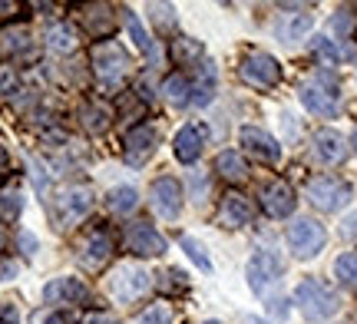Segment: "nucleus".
<instances>
[{"label": "nucleus", "mask_w": 357, "mask_h": 324, "mask_svg": "<svg viewBox=\"0 0 357 324\" xmlns=\"http://www.w3.org/2000/svg\"><path fill=\"white\" fill-rule=\"evenodd\" d=\"M30 47H33V37H30L26 26L10 24L0 30V53H3V56H24Z\"/></svg>", "instance_id": "393cba45"}, {"label": "nucleus", "mask_w": 357, "mask_h": 324, "mask_svg": "<svg viewBox=\"0 0 357 324\" xmlns=\"http://www.w3.org/2000/svg\"><path fill=\"white\" fill-rule=\"evenodd\" d=\"M155 149H159V132L153 126H132L126 132V139H123V159H126L129 166H146L149 159L155 156Z\"/></svg>", "instance_id": "4468645a"}, {"label": "nucleus", "mask_w": 357, "mask_h": 324, "mask_svg": "<svg viewBox=\"0 0 357 324\" xmlns=\"http://www.w3.org/2000/svg\"><path fill=\"white\" fill-rule=\"evenodd\" d=\"M7 172H10V156H7V149L0 146V179H3Z\"/></svg>", "instance_id": "de8ad7c7"}, {"label": "nucleus", "mask_w": 357, "mask_h": 324, "mask_svg": "<svg viewBox=\"0 0 357 324\" xmlns=\"http://www.w3.org/2000/svg\"><path fill=\"white\" fill-rule=\"evenodd\" d=\"M294 304L305 314L307 321H331L334 314L341 311V298L331 285H324L318 278H305L294 288Z\"/></svg>", "instance_id": "20e7f679"}, {"label": "nucleus", "mask_w": 357, "mask_h": 324, "mask_svg": "<svg viewBox=\"0 0 357 324\" xmlns=\"http://www.w3.org/2000/svg\"><path fill=\"white\" fill-rule=\"evenodd\" d=\"M215 222L222 229H245V225L255 222V202H252L248 195L229 189V192L222 195V202H218Z\"/></svg>", "instance_id": "ddd939ff"}, {"label": "nucleus", "mask_w": 357, "mask_h": 324, "mask_svg": "<svg viewBox=\"0 0 357 324\" xmlns=\"http://www.w3.org/2000/svg\"><path fill=\"white\" fill-rule=\"evenodd\" d=\"M162 96H166V103H172V106H192L189 73H172V77L162 83Z\"/></svg>", "instance_id": "cd10ccee"}, {"label": "nucleus", "mask_w": 357, "mask_h": 324, "mask_svg": "<svg viewBox=\"0 0 357 324\" xmlns=\"http://www.w3.org/2000/svg\"><path fill=\"white\" fill-rule=\"evenodd\" d=\"M314 53H318V56L328 66H337V60H341V50H337V47H334L328 37H318V40H314Z\"/></svg>", "instance_id": "c9c22d12"}, {"label": "nucleus", "mask_w": 357, "mask_h": 324, "mask_svg": "<svg viewBox=\"0 0 357 324\" xmlns=\"http://www.w3.org/2000/svg\"><path fill=\"white\" fill-rule=\"evenodd\" d=\"M149 199H153V212L166 222H176L182 215V208H185V192H182V185L172 176L155 179L153 189H149Z\"/></svg>", "instance_id": "f8f14e48"}, {"label": "nucleus", "mask_w": 357, "mask_h": 324, "mask_svg": "<svg viewBox=\"0 0 357 324\" xmlns=\"http://www.w3.org/2000/svg\"><path fill=\"white\" fill-rule=\"evenodd\" d=\"M334 278H337L344 288L357 291V252H344V255H337V261H334Z\"/></svg>", "instance_id": "7c9ffc66"}, {"label": "nucleus", "mask_w": 357, "mask_h": 324, "mask_svg": "<svg viewBox=\"0 0 357 324\" xmlns=\"http://www.w3.org/2000/svg\"><path fill=\"white\" fill-rule=\"evenodd\" d=\"M106 291H109V298L116 304H136L153 291V272L142 268L139 261H123L106 278Z\"/></svg>", "instance_id": "7ed1b4c3"}, {"label": "nucleus", "mask_w": 357, "mask_h": 324, "mask_svg": "<svg viewBox=\"0 0 357 324\" xmlns=\"http://www.w3.org/2000/svg\"><path fill=\"white\" fill-rule=\"evenodd\" d=\"M261 208H265V215H271V219H288L294 212V206H298V195H294V189L288 185L284 179H271L261 185Z\"/></svg>", "instance_id": "dca6fc26"}, {"label": "nucleus", "mask_w": 357, "mask_h": 324, "mask_svg": "<svg viewBox=\"0 0 357 324\" xmlns=\"http://www.w3.org/2000/svg\"><path fill=\"white\" fill-rule=\"evenodd\" d=\"M242 324H268V321H265V318H258V314H245Z\"/></svg>", "instance_id": "09e8293b"}, {"label": "nucleus", "mask_w": 357, "mask_h": 324, "mask_svg": "<svg viewBox=\"0 0 357 324\" xmlns=\"http://www.w3.org/2000/svg\"><path fill=\"white\" fill-rule=\"evenodd\" d=\"M33 324H73V318L66 311H40L33 318Z\"/></svg>", "instance_id": "58836bf2"}, {"label": "nucleus", "mask_w": 357, "mask_h": 324, "mask_svg": "<svg viewBox=\"0 0 357 324\" xmlns=\"http://www.w3.org/2000/svg\"><path fill=\"white\" fill-rule=\"evenodd\" d=\"M77 17H79V24L89 30V37H96V43L113 37V30H116L113 3H83V7H77Z\"/></svg>", "instance_id": "f3484780"}, {"label": "nucleus", "mask_w": 357, "mask_h": 324, "mask_svg": "<svg viewBox=\"0 0 357 324\" xmlns=\"http://www.w3.org/2000/svg\"><path fill=\"white\" fill-rule=\"evenodd\" d=\"M328 245V232H324V225L318 219H311V215H301V219H294L288 225V248H291L294 259H314L321 248Z\"/></svg>", "instance_id": "6e6552de"}, {"label": "nucleus", "mask_w": 357, "mask_h": 324, "mask_svg": "<svg viewBox=\"0 0 357 324\" xmlns=\"http://www.w3.org/2000/svg\"><path fill=\"white\" fill-rule=\"evenodd\" d=\"M178 248H182V252H185V255H189V259L195 261V265H199L202 272H212V259H208V252H205V245L199 242V238H192V235H182V238H178Z\"/></svg>", "instance_id": "473e14b6"}, {"label": "nucleus", "mask_w": 357, "mask_h": 324, "mask_svg": "<svg viewBox=\"0 0 357 324\" xmlns=\"http://www.w3.org/2000/svg\"><path fill=\"white\" fill-rule=\"evenodd\" d=\"M341 232H344L347 238H354V242H357V212L344 215V222H341Z\"/></svg>", "instance_id": "c03bdc74"}, {"label": "nucleus", "mask_w": 357, "mask_h": 324, "mask_svg": "<svg viewBox=\"0 0 357 324\" xmlns=\"http://www.w3.org/2000/svg\"><path fill=\"white\" fill-rule=\"evenodd\" d=\"M202 146H205V132L199 126H182L176 132V139H172V153H176L178 162H195V159L202 156Z\"/></svg>", "instance_id": "4be33fe9"}, {"label": "nucleus", "mask_w": 357, "mask_h": 324, "mask_svg": "<svg viewBox=\"0 0 357 324\" xmlns=\"http://www.w3.org/2000/svg\"><path fill=\"white\" fill-rule=\"evenodd\" d=\"M7 242H10V235H7V229H3V222H0V252L7 248Z\"/></svg>", "instance_id": "8fccbe9b"}, {"label": "nucleus", "mask_w": 357, "mask_h": 324, "mask_svg": "<svg viewBox=\"0 0 357 324\" xmlns=\"http://www.w3.org/2000/svg\"><path fill=\"white\" fill-rule=\"evenodd\" d=\"M13 83H17V73H13L10 66H3V70H0V93H10Z\"/></svg>", "instance_id": "a18cd8bd"}, {"label": "nucleus", "mask_w": 357, "mask_h": 324, "mask_svg": "<svg viewBox=\"0 0 357 324\" xmlns=\"http://www.w3.org/2000/svg\"><path fill=\"white\" fill-rule=\"evenodd\" d=\"M268 308H271V314H275V318H288V301H284V298H271V301H268Z\"/></svg>", "instance_id": "49530a36"}, {"label": "nucleus", "mask_w": 357, "mask_h": 324, "mask_svg": "<svg viewBox=\"0 0 357 324\" xmlns=\"http://www.w3.org/2000/svg\"><path fill=\"white\" fill-rule=\"evenodd\" d=\"M83 324H119L113 318V314H106V311H89L86 318H83Z\"/></svg>", "instance_id": "79ce46f5"}, {"label": "nucleus", "mask_w": 357, "mask_h": 324, "mask_svg": "<svg viewBox=\"0 0 357 324\" xmlns=\"http://www.w3.org/2000/svg\"><path fill=\"white\" fill-rule=\"evenodd\" d=\"M238 143L248 156H255L258 162H265V166H278L281 162V146L275 136H268L265 130H258V126H242L238 132Z\"/></svg>", "instance_id": "2eb2a0df"}, {"label": "nucleus", "mask_w": 357, "mask_h": 324, "mask_svg": "<svg viewBox=\"0 0 357 324\" xmlns=\"http://www.w3.org/2000/svg\"><path fill=\"white\" fill-rule=\"evenodd\" d=\"M43 40H47V50H53V53H77L79 50V33H77V26L73 24L47 26Z\"/></svg>", "instance_id": "b1692460"}, {"label": "nucleus", "mask_w": 357, "mask_h": 324, "mask_svg": "<svg viewBox=\"0 0 357 324\" xmlns=\"http://www.w3.org/2000/svg\"><path fill=\"white\" fill-rule=\"evenodd\" d=\"M132 324H172V308H169L166 301H153L149 308H142Z\"/></svg>", "instance_id": "2f4dec72"}, {"label": "nucleus", "mask_w": 357, "mask_h": 324, "mask_svg": "<svg viewBox=\"0 0 357 324\" xmlns=\"http://www.w3.org/2000/svg\"><path fill=\"white\" fill-rule=\"evenodd\" d=\"M192 192H195V202H202V195L208 192V179L202 172H192Z\"/></svg>", "instance_id": "a19ab883"}, {"label": "nucleus", "mask_w": 357, "mask_h": 324, "mask_svg": "<svg viewBox=\"0 0 357 324\" xmlns=\"http://www.w3.org/2000/svg\"><path fill=\"white\" fill-rule=\"evenodd\" d=\"M79 126L86 132H106L109 130V123H113V113H109V106H102V103H83L79 106Z\"/></svg>", "instance_id": "a878e982"}, {"label": "nucleus", "mask_w": 357, "mask_h": 324, "mask_svg": "<svg viewBox=\"0 0 357 324\" xmlns=\"http://www.w3.org/2000/svg\"><path fill=\"white\" fill-rule=\"evenodd\" d=\"M89 60H93V73H96V83H100V90L106 96H116V93H123L126 86V77H129V56L126 50L113 43V40H102L93 47L89 53Z\"/></svg>", "instance_id": "f03ea898"}, {"label": "nucleus", "mask_w": 357, "mask_h": 324, "mask_svg": "<svg viewBox=\"0 0 357 324\" xmlns=\"http://www.w3.org/2000/svg\"><path fill=\"white\" fill-rule=\"evenodd\" d=\"M93 206H96V195H93L89 185H70V189H63V192L53 199V208H50L53 229H60V232L77 229L79 222L93 212Z\"/></svg>", "instance_id": "423d86ee"}, {"label": "nucleus", "mask_w": 357, "mask_h": 324, "mask_svg": "<svg viewBox=\"0 0 357 324\" xmlns=\"http://www.w3.org/2000/svg\"><path fill=\"white\" fill-rule=\"evenodd\" d=\"M284 275V261L268 252V248H258L255 255L248 259V268H245V278H248V288L255 295H268V288L278 285V278Z\"/></svg>", "instance_id": "9b49d317"}, {"label": "nucleus", "mask_w": 357, "mask_h": 324, "mask_svg": "<svg viewBox=\"0 0 357 324\" xmlns=\"http://www.w3.org/2000/svg\"><path fill=\"white\" fill-rule=\"evenodd\" d=\"M202 324H222V321H202Z\"/></svg>", "instance_id": "603ef678"}, {"label": "nucleus", "mask_w": 357, "mask_h": 324, "mask_svg": "<svg viewBox=\"0 0 357 324\" xmlns=\"http://www.w3.org/2000/svg\"><path fill=\"white\" fill-rule=\"evenodd\" d=\"M351 146H354V153H357V130H354V136H351Z\"/></svg>", "instance_id": "3c124183"}, {"label": "nucleus", "mask_w": 357, "mask_h": 324, "mask_svg": "<svg viewBox=\"0 0 357 324\" xmlns=\"http://www.w3.org/2000/svg\"><path fill=\"white\" fill-rule=\"evenodd\" d=\"M0 324H20V311H17V304H10V301H3V304H0Z\"/></svg>", "instance_id": "ea45409f"}, {"label": "nucleus", "mask_w": 357, "mask_h": 324, "mask_svg": "<svg viewBox=\"0 0 357 324\" xmlns=\"http://www.w3.org/2000/svg\"><path fill=\"white\" fill-rule=\"evenodd\" d=\"M113 235H109V229L102 225V222H93L86 232L77 235V261L79 268L89 275H100L109 261H113Z\"/></svg>", "instance_id": "39448f33"}, {"label": "nucleus", "mask_w": 357, "mask_h": 324, "mask_svg": "<svg viewBox=\"0 0 357 324\" xmlns=\"http://www.w3.org/2000/svg\"><path fill=\"white\" fill-rule=\"evenodd\" d=\"M354 24H357V20H354V13H351V10H337V13L331 17V30H334V33H337L341 40H344L347 33L354 30Z\"/></svg>", "instance_id": "e433bc0d"}, {"label": "nucleus", "mask_w": 357, "mask_h": 324, "mask_svg": "<svg viewBox=\"0 0 357 324\" xmlns=\"http://www.w3.org/2000/svg\"><path fill=\"white\" fill-rule=\"evenodd\" d=\"M126 30H129V37H132V43H136V47H139L146 56H159V43H155V40L146 33L142 20L132 10H126Z\"/></svg>", "instance_id": "c756f323"}, {"label": "nucleus", "mask_w": 357, "mask_h": 324, "mask_svg": "<svg viewBox=\"0 0 357 324\" xmlns=\"http://www.w3.org/2000/svg\"><path fill=\"white\" fill-rule=\"evenodd\" d=\"M149 13H153V24L159 26L162 33H176V13H172V3H153Z\"/></svg>", "instance_id": "f704fd0d"}, {"label": "nucleus", "mask_w": 357, "mask_h": 324, "mask_svg": "<svg viewBox=\"0 0 357 324\" xmlns=\"http://www.w3.org/2000/svg\"><path fill=\"white\" fill-rule=\"evenodd\" d=\"M305 195L318 212H341L351 202V185L337 176H314V179H307Z\"/></svg>", "instance_id": "1a4fd4ad"}, {"label": "nucleus", "mask_w": 357, "mask_h": 324, "mask_svg": "<svg viewBox=\"0 0 357 324\" xmlns=\"http://www.w3.org/2000/svg\"><path fill=\"white\" fill-rule=\"evenodd\" d=\"M106 208L113 215H119V219H126V215H132L139 208V195H136L132 185H119V189H113V192L106 195Z\"/></svg>", "instance_id": "bb28decb"}, {"label": "nucleus", "mask_w": 357, "mask_h": 324, "mask_svg": "<svg viewBox=\"0 0 357 324\" xmlns=\"http://www.w3.org/2000/svg\"><path fill=\"white\" fill-rule=\"evenodd\" d=\"M17 248H20V252H24V259H33V255H37V235L33 232H17Z\"/></svg>", "instance_id": "4c0bfd02"}, {"label": "nucleus", "mask_w": 357, "mask_h": 324, "mask_svg": "<svg viewBox=\"0 0 357 324\" xmlns=\"http://www.w3.org/2000/svg\"><path fill=\"white\" fill-rule=\"evenodd\" d=\"M311 26H314V17L307 10H294V7H288V10L278 13V20H275V40L278 43H301V40L311 33Z\"/></svg>", "instance_id": "6ab92c4d"}, {"label": "nucleus", "mask_w": 357, "mask_h": 324, "mask_svg": "<svg viewBox=\"0 0 357 324\" xmlns=\"http://www.w3.org/2000/svg\"><path fill=\"white\" fill-rule=\"evenodd\" d=\"M311 159L318 166H341L347 159V139L337 130H318L311 136Z\"/></svg>", "instance_id": "a211bd4d"}, {"label": "nucleus", "mask_w": 357, "mask_h": 324, "mask_svg": "<svg viewBox=\"0 0 357 324\" xmlns=\"http://www.w3.org/2000/svg\"><path fill=\"white\" fill-rule=\"evenodd\" d=\"M298 100L311 116L321 119H334L341 113V86H337V77L331 70H318L298 86Z\"/></svg>", "instance_id": "f257e3e1"}, {"label": "nucleus", "mask_w": 357, "mask_h": 324, "mask_svg": "<svg viewBox=\"0 0 357 324\" xmlns=\"http://www.w3.org/2000/svg\"><path fill=\"white\" fill-rule=\"evenodd\" d=\"M20 212H24V192L20 189H3L0 192V219H20Z\"/></svg>", "instance_id": "72a5a7b5"}, {"label": "nucleus", "mask_w": 357, "mask_h": 324, "mask_svg": "<svg viewBox=\"0 0 357 324\" xmlns=\"http://www.w3.org/2000/svg\"><path fill=\"white\" fill-rule=\"evenodd\" d=\"M172 56L178 66H199L205 63V47L192 37H176L172 40Z\"/></svg>", "instance_id": "c85d7f7f"}, {"label": "nucleus", "mask_w": 357, "mask_h": 324, "mask_svg": "<svg viewBox=\"0 0 357 324\" xmlns=\"http://www.w3.org/2000/svg\"><path fill=\"white\" fill-rule=\"evenodd\" d=\"M20 13V3H13V0H0V24L3 20H10V17H17Z\"/></svg>", "instance_id": "37998d69"}, {"label": "nucleus", "mask_w": 357, "mask_h": 324, "mask_svg": "<svg viewBox=\"0 0 357 324\" xmlns=\"http://www.w3.org/2000/svg\"><path fill=\"white\" fill-rule=\"evenodd\" d=\"M238 77L252 90H275L281 83V63L265 50H248L238 63Z\"/></svg>", "instance_id": "0eeeda50"}, {"label": "nucleus", "mask_w": 357, "mask_h": 324, "mask_svg": "<svg viewBox=\"0 0 357 324\" xmlns=\"http://www.w3.org/2000/svg\"><path fill=\"white\" fill-rule=\"evenodd\" d=\"M192 106H208L212 100H215V86H218V73H215V66L208 63H199L195 66V73H192Z\"/></svg>", "instance_id": "412c9836"}, {"label": "nucleus", "mask_w": 357, "mask_h": 324, "mask_svg": "<svg viewBox=\"0 0 357 324\" xmlns=\"http://www.w3.org/2000/svg\"><path fill=\"white\" fill-rule=\"evenodd\" d=\"M43 301L47 304H89L93 291L79 278H53L50 285L43 288Z\"/></svg>", "instance_id": "aec40b11"}, {"label": "nucleus", "mask_w": 357, "mask_h": 324, "mask_svg": "<svg viewBox=\"0 0 357 324\" xmlns=\"http://www.w3.org/2000/svg\"><path fill=\"white\" fill-rule=\"evenodd\" d=\"M215 172L225 182H231V185H238V182H245L248 176H252V169H248V162H245V156L238 153V149H225V153H218L215 156Z\"/></svg>", "instance_id": "5701e85b"}, {"label": "nucleus", "mask_w": 357, "mask_h": 324, "mask_svg": "<svg viewBox=\"0 0 357 324\" xmlns=\"http://www.w3.org/2000/svg\"><path fill=\"white\" fill-rule=\"evenodd\" d=\"M123 248L136 259H159V255H166V238L155 232L153 222L136 219L123 229Z\"/></svg>", "instance_id": "9d476101"}]
</instances>
